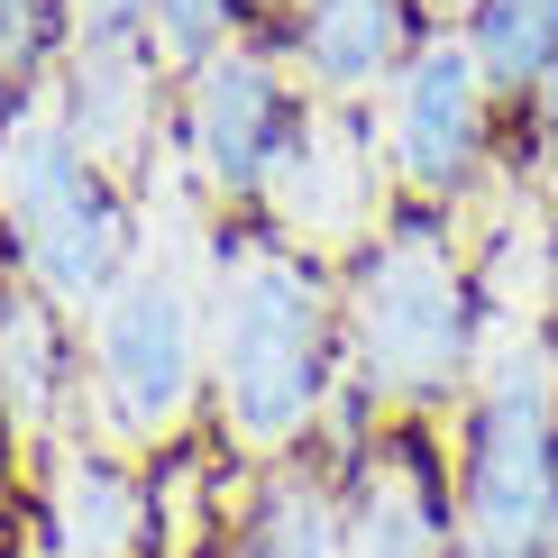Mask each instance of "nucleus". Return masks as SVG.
Listing matches in <instances>:
<instances>
[{"label": "nucleus", "instance_id": "nucleus-1", "mask_svg": "<svg viewBox=\"0 0 558 558\" xmlns=\"http://www.w3.org/2000/svg\"><path fill=\"white\" fill-rule=\"evenodd\" d=\"M211 422L220 449L266 468L330 439L348 412V339L339 275L293 257L257 220L211 229Z\"/></svg>", "mask_w": 558, "mask_h": 558}, {"label": "nucleus", "instance_id": "nucleus-2", "mask_svg": "<svg viewBox=\"0 0 558 558\" xmlns=\"http://www.w3.org/2000/svg\"><path fill=\"white\" fill-rule=\"evenodd\" d=\"M485 293L476 257L439 211H393L376 247L339 266V339H348V403L366 422H439L468 403L485 366Z\"/></svg>", "mask_w": 558, "mask_h": 558}, {"label": "nucleus", "instance_id": "nucleus-3", "mask_svg": "<svg viewBox=\"0 0 558 558\" xmlns=\"http://www.w3.org/2000/svg\"><path fill=\"white\" fill-rule=\"evenodd\" d=\"M211 412V266L137 257L83 312V430L166 458Z\"/></svg>", "mask_w": 558, "mask_h": 558}, {"label": "nucleus", "instance_id": "nucleus-4", "mask_svg": "<svg viewBox=\"0 0 558 558\" xmlns=\"http://www.w3.org/2000/svg\"><path fill=\"white\" fill-rule=\"evenodd\" d=\"M0 266L28 275L74 320L137 266L129 193H120V174H101L83 156L56 92L0 120Z\"/></svg>", "mask_w": 558, "mask_h": 558}, {"label": "nucleus", "instance_id": "nucleus-5", "mask_svg": "<svg viewBox=\"0 0 558 558\" xmlns=\"http://www.w3.org/2000/svg\"><path fill=\"white\" fill-rule=\"evenodd\" d=\"M458 558H558V357L541 330L495 339L458 403Z\"/></svg>", "mask_w": 558, "mask_h": 558}, {"label": "nucleus", "instance_id": "nucleus-6", "mask_svg": "<svg viewBox=\"0 0 558 558\" xmlns=\"http://www.w3.org/2000/svg\"><path fill=\"white\" fill-rule=\"evenodd\" d=\"M385 174L403 211H468L495 183V147H504V101L485 83L476 46L458 28H430L412 46V64L385 92Z\"/></svg>", "mask_w": 558, "mask_h": 558}, {"label": "nucleus", "instance_id": "nucleus-7", "mask_svg": "<svg viewBox=\"0 0 558 558\" xmlns=\"http://www.w3.org/2000/svg\"><path fill=\"white\" fill-rule=\"evenodd\" d=\"M302 110H312V92L293 83V64L275 56L266 28L229 37L211 64H193L183 74V101H174V129H183V166L193 183L220 202V220H257L266 211V183L284 166Z\"/></svg>", "mask_w": 558, "mask_h": 558}, {"label": "nucleus", "instance_id": "nucleus-8", "mask_svg": "<svg viewBox=\"0 0 558 558\" xmlns=\"http://www.w3.org/2000/svg\"><path fill=\"white\" fill-rule=\"evenodd\" d=\"M320 449L339 468L348 558H458V485L430 422H366L348 403Z\"/></svg>", "mask_w": 558, "mask_h": 558}, {"label": "nucleus", "instance_id": "nucleus-9", "mask_svg": "<svg viewBox=\"0 0 558 558\" xmlns=\"http://www.w3.org/2000/svg\"><path fill=\"white\" fill-rule=\"evenodd\" d=\"M385 193H393V174H385V147H376V129H366V110L312 101L302 129H293V147H284V166H275V183H266L257 229L284 239L293 257L339 275L357 247H376V229L393 220Z\"/></svg>", "mask_w": 558, "mask_h": 558}, {"label": "nucleus", "instance_id": "nucleus-10", "mask_svg": "<svg viewBox=\"0 0 558 558\" xmlns=\"http://www.w3.org/2000/svg\"><path fill=\"white\" fill-rule=\"evenodd\" d=\"M28 541L37 558H166L156 468L74 422L28 468Z\"/></svg>", "mask_w": 558, "mask_h": 558}, {"label": "nucleus", "instance_id": "nucleus-11", "mask_svg": "<svg viewBox=\"0 0 558 558\" xmlns=\"http://www.w3.org/2000/svg\"><path fill=\"white\" fill-rule=\"evenodd\" d=\"M275 56L293 64V83L330 110H366L385 101L393 74L412 64V46L430 37V19L412 0H284L266 19Z\"/></svg>", "mask_w": 558, "mask_h": 558}, {"label": "nucleus", "instance_id": "nucleus-12", "mask_svg": "<svg viewBox=\"0 0 558 558\" xmlns=\"http://www.w3.org/2000/svg\"><path fill=\"white\" fill-rule=\"evenodd\" d=\"M83 422V366H74V312L46 302L28 275L0 266V430L28 449H56Z\"/></svg>", "mask_w": 558, "mask_h": 558}, {"label": "nucleus", "instance_id": "nucleus-13", "mask_svg": "<svg viewBox=\"0 0 558 558\" xmlns=\"http://www.w3.org/2000/svg\"><path fill=\"white\" fill-rule=\"evenodd\" d=\"M220 558H348L330 449L266 458V468L239 458V476H229V522H220Z\"/></svg>", "mask_w": 558, "mask_h": 558}, {"label": "nucleus", "instance_id": "nucleus-14", "mask_svg": "<svg viewBox=\"0 0 558 558\" xmlns=\"http://www.w3.org/2000/svg\"><path fill=\"white\" fill-rule=\"evenodd\" d=\"M458 37L476 46V64H485V83H495V101L522 110L531 92H541V74L558 64V0H485Z\"/></svg>", "mask_w": 558, "mask_h": 558}, {"label": "nucleus", "instance_id": "nucleus-15", "mask_svg": "<svg viewBox=\"0 0 558 558\" xmlns=\"http://www.w3.org/2000/svg\"><path fill=\"white\" fill-rule=\"evenodd\" d=\"M74 56V0H0V120L46 101V74Z\"/></svg>", "mask_w": 558, "mask_h": 558}, {"label": "nucleus", "instance_id": "nucleus-16", "mask_svg": "<svg viewBox=\"0 0 558 558\" xmlns=\"http://www.w3.org/2000/svg\"><path fill=\"white\" fill-rule=\"evenodd\" d=\"M257 19H247V0H147V46L156 64L183 83L193 64H211L229 37H247Z\"/></svg>", "mask_w": 558, "mask_h": 558}, {"label": "nucleus", "instance_id": "nucleus-17", "mask_svg": "<svg viewBox=\"0 0 558 558\" xmlns=\"http://www.w3.org/2000/svg\"><path fill=\"white\" fill-rule=\"evenodd\" d=\"M513 120H531V166H541V174H558V64L541 74V92H531Z\"/></svg>", "mask_w": 558, "mask_h": 558}, {"label": "nucleus", "instance_id": "nucleus-18", "mask_svg": "<svg viewBox=\"0 0 558 558\" xmlns=\"http://www.w3.org/2000/svg\"><path fill=\"white\" fill-rule=\"evenodd\" d=\"M19 522H28V449L0 430V549L19 541Z\"/></svg>", "mask_w": 558, "mask_h": 558}, {"label": "nucleus", "instance_id": "nucleus-19", "mask_svg": "<svg viewBox=\"0 0 558 558\" xmlns=\"http://www.w3.org/2000/svg\"><path fill=\"white\" fill-rule=\"evenodd\" d=\"M412 10H422V19H430V28H468V19L485 10V0H412Z\"/></svg>", "mask_w": 558, "mask_h": 558}, {"label": "nucleus", "instance_id": "nucleus-20", "mask_svg": "<svg viewBox=\"0 0 558 558\" xmlns=\"http://www.w3.org/2000/svg\"><path fill=\"white\" fill-rule=\"evenodd\" d=\"M541 339H549V357H558V275H549V312H541Z\"/></svg>", "mask_w": 558, "mask_h": 558}, {"label": "nucleus", "instance_id": "nucleus-21", "mask_svg": "<svg viewBox=\"0 0 558 558\" xmlns=\"http://www.w3.org/2000/svg\"><path fill=\"white\" fill-rule=\"evenodd\" d=\"M0 558H37V541H28V522H19V541H10V549H0Z\"/></svg>", "mask_w": 558, "mask_h": 558}, {"label": "nucleus", "instance_id": "nucleus-22", "mask_svg": "<svg viewBox=\"0 0 558 558\" xmlns=\"http://www.w3.org/2000/svg\"><path fill=\"white\" fill-rule=\"evenodd\" d=\"M275 10H284V0H247V19H257V28H266V19H275Z\"/></svg>", "mask_w": 558, "mask_h": 558}, {"label": "nucleus", "instance_id": "nucleus-23", "mask_svg": "<svg viewBox=\"0 0 558 558\" xmlns=\"http://www.w3.org/2000/svg\"><path fill=\"white\" fill-rule=\"evenodd\" d=\"M211 558H220V549H211Z\"/></svg>", "mask_w": 558, "mask_h": 558}]
</instances>
